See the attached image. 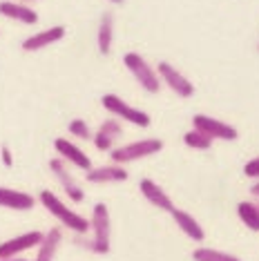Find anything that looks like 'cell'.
Wrapping results in <instances>:
<instances>
[{
	"label": "cell",
	"mask_w": 259,
	"mask_h": 261,
	"mask_svg": "<svg viewBox=\"0 0 259 261\" xmlns=\"http://www.w3.org/2000/svg\"><path fill=\"white\" fill-rule=\"evenodd\" d=\"M90 232H92V239H83L79 234L76 237V243L87 248L94 254H108L112 250V219H110V210L105 203H96L92 207Z\"/></svg>",
	"instance_id": "6da1fadb"
},
{
	"label": "cell",
	"mask_w": 259,
	"mask_h": 261,
	"mask_svg": "<svg viewBox=\"0 0 259 261\" xmlns=\"http://www.w3.org/2000/svg\"><path fill=\"white\" fill-rule=\"evenodd\" d=\"M38 201L43 203V207L49 212L51 217H56L58 221H61L65 228L72 230V232H76V234H87L90 232V219H85L83 215L74 212L72 207H67L54 192H51V190H40Z\"/></svg>",
	"instance_id": "7a4b0ae2"
},
{
	"label": "cell",
	"mask_w": 259,
	"mask_h": 261,
	"mask_svg": "<svg viewBox=\"0 0 259 261\" xmlns=\"http://www.w3.org/2000/svg\"><path fill=\"white\" fill-rule=\"evenodd\" d=\"M123 65H125L127 72L134 76V81H137L145 92L157 94L161 90V79H159L157 69H152V65L141 54H137V51H127V54L123 56Z\"/></svg>",
	"instance_id": "3957f363"
},
{
	"label": "cell",
	"mask_w": 259,
	"mask_h": 261,
	"mask_svg": "<svg viewBox=\"0 0 259 261\" xmlns=\"http://www.w3.org/2000/svg\"><path fill=\"white\" fill-rule=\"evenodd\" d=\"M161 150H163L161 139H143V141H134V143L114 147V150L110 152V156L116 165H125V163H132V161L148 159L152 154H159Z\"/></svg>",
	"instance_id": "277c9868"
},
{
	"label": "cell",
	"mask_w": 259,
	"mask_h": 261,
	"mask_svg": "<svg viewBox=\"0 0 259 261\" xmlns=\"http://www.w3.org/2000/svg\"><path fill=\"white\" fill-rule=\"evenodd\" d=\"M101 105L110 112L112 116L121 118V121H127V123H134L137 127H150V123H152L148 112L127 105L125 100H123L121 96H116V94H105V96L101 98Z\"/></svg>",
	"instance_id": "5b68a950"
},
{
	"label": "cell",
	"mask_w": 259,
	"mask_h": 261,
	"mask_svg": "<svg viewBox=\"0 0 259 261\" xmlns=\"http://www.w3.org/2000/svg\"><path fill=\"white\" fill-rule=\"evenodd\" d=\"M192 129H199L201 134H205L210 141L219 139V141H237L239 132L237 127L228 125V123L219 121V118L205 116V114H194L192 116Z\"/></svg>",
	"instance_id": "8992f818"
},
{
	"label": "cell",
	"mask_w": 259,
	"mask_h": 261,
	"mask_svg": "<svg viewBox=\"0 0 259 261\" xmlns=\"http://www.w3.org/2000/svg\"><path fill=\"white\" fill-rule=\"evenodd\" d=\"M49 170L54 172V176L58 179V183H61V188H63V192L67 194V199L72 201V203H83L85 192L81 190L79 181L74 179V174L69 172V168L65 165V161H63L61 156L51 159V161H49Z\"/></svg>",
	"instance_id": "52a82bcc"
},
{
	"label": "cell",
	"mask_w": 259,
	"mask_h": 261,
	"mask_svg": "<svg viewBox=\"0 0 259 261\" xmlns=\"http://www.w3.org/2000/svg\"><path fill=\"white\" fill-rule=\"evenodd\" d=\"M43 232L38 230H29L25 234H18L14 239H7L0 243V259H16L20 257L22 252L32 250V248H38V243L43 241Z\"/></svg>",
	"instance_id": "ba28073f"
},
{
	"label": "cell",
	"mask_w": 259,
	"mask_h": 261,
	"mask_svg": "<svg viewBox=\"0 0 259 261\" xmlns=\"http://www.w3.org/2000/svg\"><path fill=\"white\" fill-rule=\"evenodd\" d=\"M157 74H159V79H161V83H166V85L176 94V96L190 98L192 94H194V85L186 79L184 74L179 72V69L174 67V65H170V63H159V65H157Z\"/></svg>",
	"instance_id": "9c48e42d"
},
{
	"label": "cell",
	"mask_w": 259,
	"mask_h": 261,
	"mask_svg": "<svg viewBox=\"0 0 259 261\" xmlns=\"http://www.w3.org/2000/svg\"><path fill=\"white\" fill-rule=\"evenodd\" d=\"M139 190H141V194L145 197V201L152 203L154 207H159V210H163V212H172L174 210V203H172V199H170V194L152 179H141Z\"/></svg>",
	"instance_id": "30bf717a"
},
{
	"label": "cell",
	"mask_w": 259,
	"mask_h": 261,
	"mask_svg": "<svg viewBox=\"0 0 259 261\" xmlns=\"http://www.w3.org/2000/svg\"><path fill=\"white\" fill-rule=\"evenodd\" d=\"M54 147H56V152L61 154L63 161L76 165V168L83 170V172H90V170H92L90 156H87V154L81 150V147H76L72 141H67V139H56V141H54Z\"/></svg>",
	"instance_id": "8fae6325"
},
{
	"label": "cell",
	"mask_w": 259,
	"mask_h": 261,
	"mask_svg": "<svg viewBox=\"0 0 259 261\" xmlns=\"http://www.w3.org/2000/svg\"><path fill=\"white\" fill-rule=\"evenodd\" d=\"M0 207H7V210H34L36 207V199L27 192H20V190H11L0 186Z\"/></svg>",
	"instance_id": "7c38bea8"
},
{
	"label": "cell",
	"mask_w": 259,
	"mask_h": 261,
	"mask_svg": "<svg viewBox=\"0 0 259 261\" xmlns=\"http://www.w3.org/2000/svg\"><path fill=\"white\" fill-rule=\"evenodd\" d=\"M65 36V27L56 25V27H49L45 29V32H38L34 34V36H29L22 40V51H38V49H45V47L58 43V40H63Z\"/></svg>",
	"instance_id": "4fadbf2b"
},
{
	"label": "cell",
	"mask_w": 259,
	"mask_h": 261,
	"mask_svg": "<svg viewBox=\"0 0 259 261\" xmlns=\"http://www.w3.org/2000/svg\"><path fill=\"white\" fill-rule=\"evenodd\" d=\"M0 16L22 22V25H36L38 22V14L32 7H27L22 3H11V0H3L0 3Z\"/></svg>",
	"instance_id": "5bb4252c"
},
{
	"label": "cell",
	"mask_w": 259,
	"mask_h": 261,
	"mask_svg": "<svg viewBox=\"0 0 259 261\" xmlns=\"http://www.w3.org/2000/svg\"><path fill=\"white\" fill-rule=\"evenodd\" d=\"M172 219H174V223L179 225V230L184 232L188 239H192V241H197V243H201L205 239V232H203V228L199 225V221L194 219L192 215H188L186 210H179V207H174L172 212Z\"/></svg>",
	"instance_id": "9a60e30c"
},
{
	"label": "cell",
	"mask_w": 259,
	"mask_h": 261,
	"mask_svg": "<svg viewBox=\"0 0 259 261\" xmlns=\"http://www.w3.org/2000/svg\"><path fill=\"white\" fill-rule=\"evenodd\" d=\"M61 243H63L61 228L47 230L45 237H43V241H40L38 248H36V259H34V261H54L58 248H61Z\"/></svg>",
	"instance_id": "2e32d148"
},
{
	"label": "cell",
	"mask_w": 259,
	"mask_h": 261,
	"mask_svg": "<svg viewBox=\"0 0 259 261\" xmlns=\"http://www.w3.org/2000/svg\"><path fill=\"white\" fill-rule=\"evenodd\" d=\"M90 183H119L127 179V170L123 165H103V168H92L85 174Z\"/></svg>",
	"instance_id": "e0dca14e"
},
{
	"label": "cell",
	"mask_w": 259,
	"mask_h": 261,
	"mask_svg": "<svg viewBox=\"0 0 259 261\" xmlns=\"http://www.w3.org/2000/svg\"><path fill=\"white\" fill-rule=\"evenodd\" d=\"M112 43H114V16H112V11H105L101 20H98V32H96L98 54L108 56L112 51Z\"/></svg>",
	"instance_id": "ac0fdd59"
},
{
	"label": "cell",
	"mask_w": 259,
	"mask_h": 261,
	"mask_svg": "<svg viewBox=\"0 0 259 261\" xmlns=\"http://www.w3.org/2000/svg\"><path fill=\"white\" fill-rule=\"evenodd\" d=\"M237 215L246 228L252 232H259V207L252 201H241L237 205Z\"/></svg>",
	"instance_id": "d6986e66"
},
{
	"label": "cell",
	"mask_w": 259,
	"mask_h": 261,
	"mask_svg": "<svg viewBox=\"0 0 259 261\" xmlns=\"http://www.w3.org/2000/svg\"><path fill=\"white\" fill-rule=\"evenodd\" d=\"M192 259L194 261H241L239 257H235L230 252H223V250H215V248H197L192 252Z\"/></svg>",
	"instance_id": "ffe728a7"
},
{
	"label": "cell",
	"mask_w": 259,
	"mask_h": 261,
	"mask_svg": "<svg viewBox=\"0 0 259 261\" xmlns=\"http://www.w3.org/2000/svg\"><path fill=\"white\" fill-rule=\"evenodd\" d=\"M184 143L188 147H192V150H210L213 141H210L205 134L199 132V129H190V132L184 134Z\"/></svg>",
	"instance_id": "44dd1931"
},
{
	"label": "cell",
	"mask_w": 259,
	"mask_h": 261,
	"mask_svg": "<svg viewBox=\"0 0 259 261\" xmlns=\"http://www.w3.org/2000/svg\"><path fill=\"white\" fill-rule=\"evenodd\" d=\"M67 129H69V134H72V136H79V139H83V141H87V139H92V136H94L90 125H87L83 118H74V121H69Z\"/></svg>",
	"instance_id": "7402d4cb"
},
{
	"label": "cell",
	"mask_w": 259,
	"mask_h": 261,
	"mask_svg": "<svg viewBox=\"0 0 259 261\" xmlns=\"http://www.w3.org/2000/svg\"><path fill=\"white\" fill-rule=\"evenodd\" d=\"M92 141H94V145H96V150H101V152H112L114 150V139L108 136V134H103L101 129L92 136Z\"/></svg>",
	"instance_id": "603a6c76"
},
{
	"label": "cell",
	"mask_w": 259,
	"mask_h": 261,
	"mask_svg": "<svg viewBox=\"0 0 259 261\" xmlns=\"http://www.w3.org/2000/svg\"><path fill=\"white\" fill-rule=\"evenodd\" d=\"M101 129L103 134H108V136H112V139H119V136L123 134V127H121V123L116 121V118H108V121H103L101 123Z\"/></svg>",
	"instance_id": "cb8c5ba5"
},
{
	"label": "cell",
	"mask_w": 259,
	"mask_h": 261,
	"mask_svg": "<svg viewBox=\"0 0 259 261\" xmlns=\"http://www.w3.org/2000/svg\"><path fill=\"white\" fill-rule=\"evenodd\" d=\"M244 174L248 176V179H255V181H259V156L250 159V161L244 165Z\"/></svg>",
	"instance_id": "d4e9b609"
},
{
	"label": "cell",
	"mask_w": 259,
	"mask_h": 261,
	"mask_svg": "<svg viewBox=\"0 0 259 261\" xmlns=\"http://www.w3.org/2000/svg\"><path fill=\"white\" fill-rule=\"evenodd\" d=\"M0 154H3V165H7V168H11L14 165V156H11V150L7 145H3V150H0Z\"/></svg>",
	"instance_id": "484cf974"
},
{
	"label": "cell",
	"mask_w": 259,
	"mask_h": 261,
	"mask_svg": "<svg viewBox=\"0 0 259 261\" xmlns=\"http://www.w3.org/2000/svg\"><path fill=\"white\" fill-rule=\"evenodd\" d=\"M250 194H252V203L259 207V181H255V183L250 186Z\"/></svg>",
	"instance_id": "4316f807"
},
{
	"label": "cell",
	"mask_w": 259,
	"mask_h": 261,
	"mask_svg": "<svg viewBox=\"0 0 259 261\" xmlns=\"http://www.w3.org/2000/svg\"><path fill=\"white\" fill-rule=\"evenodd\" d=\"M0 261H27V259H22V257H16V259H0Z\"/></svg>",
	"instance_id": "83f0119b"
},
{
	"label": "cell",
	"mask_w": 259,
	"mask_h": 261,
	"mask_svg": "<svg viewBox=\"0 0 259 261\" xmlns=\"http://www.w3.org/2000/svg\"><path fill=\"white\" fill-rule=\"evenodd\" d=\"M110 3H114V5H121V3H123V0H110Z\"/></svg>",
	"instance_id": "f1b7e54d"
},
{
	"label": "cell",
	"mask_w": 259,
	"mask_h": 261,
	"mask_svg": "<svg viewBox=\"0 0 259 261\" xmlns=\"http://www.w3.org/2000/svg\"><path fill=\"white\" fill-rule=\"evenodd\" d=\"M22 3H34V0H22Z\"/></svg>",
	"instance_id": "f546056e"
},
{
	"label": "cell",
	"mask_w": 259,
	"mask_h": 261,
	"mask_svg": "<svg viewBox=\"0 0 259 261\" xmlns=\"http://www.w3.org/2000/svg\"><path fill=\"white\" fill-rule=\"evenodd\" d=\"M257 51H259V45H257Z\"/></svg>",
	"instance_id": "4dcf8cb0"
}]
</instances>
